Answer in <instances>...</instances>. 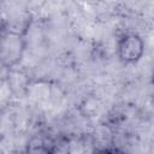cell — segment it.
Here are the masks:
<instances>
[{
  "label": "cell",
  "mask_w": 154,
  "mask_h": 154,
  "mask_svg": "<svg viewBox=\"0 0 154 154\" xmlns=\"http://www.w3.org/2000/svg\"><path fill=\"white\" fill-rule=\"evenodd\" d=\"M25 51L24 34L8 30L4 32L1 40V63L5 67H14L22 59Z\"/></svg>",
  "instance_id": "6da1fadb"
},
{
  "label": "cell",
  "mask_w": 154,
  "mask_h": 154,
  "mask_svg": "<svg viewBox=\"0 0 154 154\" xmlns=\"http://www.w3.org/2000/svg\"><path fill=\"white\" fill-rule=\"evenodd\" d=\"M116 53L123 64H136L143 57L144 41L136 32H125L117 40Z\"/></svg>",
  "instance_id": "7a4b0ae2"
},
{
  "label": "cell",
  "mask_w": 154,
  "mask_h": 154,
  "mask_svg": "<svg viewBox=\"0 0 154 154\" xmlns=\"http://www.w3.org/2000/svg\"><path fill=\"white\" fill-rule=\"evenodd\" d=\"M150 79H152V83L154 84V63H153V66H152V72H150Z\"/></svg>",
  "instance_id": "3957f363"
}]
</instances>
